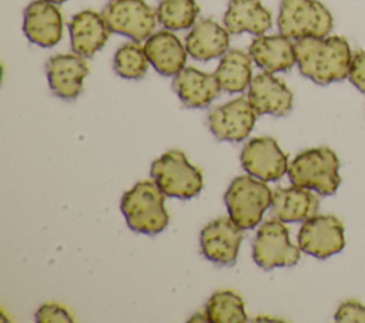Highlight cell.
Returning <instances> with one entry per match:
<instances>
[{"label": "cell", "mask_w": 365, "mask_h": 323, "mask_svg": "<svg viewBox=\"0 0 365 323\" xmlns=\"http://www.w3.org/2000/svg\"><path fill=\"white\" fill-rule=\"evenodd\" d=\"M23 31L33 44L40 47L56 46L63 36L60 10L47 0L31 1L24 10Z\"/></svg>", "instance_id": "cell-15"}, {"label": "cell", "mask_w": 365, "mask_h": 323, "mask_svg": "<svg viewBox=\"0 0 365 323\" xmlns=\"http://www.w3.org/2000/svg\"><path fill=\"white\" fill-rule=\"evenodd\" d=\"M46 73L50 90L63 100H74L83 90V81L88 74L84 57L78 54H56L48 58Z\"/></svg>", "instance_id": "cell-14"}, {"label": "cell", "mask_w": 365, "mask_h": 323, "mask_svg": "<svg viewBox=\"0 0 365 323\" xmlns=\"http://www.w3.org/2000/svg\"><path fill=\"white\" fill-rule=\"evenodd\" d=\"M190 322H208V316H207V313H204V314L197 313V314H194V316L190 319Z\"/></svg>", "instance_id": "cell-30"}, {"label": "cell", "mask_w": 365, "mask_h": 323, "mask_svg": "<svg viewBox=\"0 0 365 323\" xmlns=\"http://www.w3.org/2000/svg\"><path fill=\"white\" fill-rule=\"evenodd\" d=\"M318 206L319 201L309 189L292 185L274 189L269 208L274 218L284 223H291L304 222L317 215Z\"/></svg>", "instance_id": "cell-21"}, {"label": "cell", "mask_w": 365, "mask_h": 323, "mask_svg": "<svg viewBox=\"0 0 365 323\" xmlns=\"http://www.w3.org/2000/svg\"><path fill=\"white\" fill-rule=\"evenodd\" d=\"M292 92L282 80L272 73H259L248 85V101L257 115L282 117L292 108Z\"/></svg>", "instance_id": "cell-13"}, {"label": "cell", "mask_w": 365, "mask_h": 323, "mask_svg": "<svg viewBox=\"0 0 365 323\" xmlns=\"http://www.w3.org/2000/svg\"><path fill=\"white\" fill-rule=\"evenodd\" d=\"M150 175L165 196L191 199L202 189L201 171L180 149L167 151L153 161Z\"/></svg>", "instance_id": "cell-5"}, {"label": "cell", "mask_w": 365, "mask_h": 323, "mask_svg": "<svg viewBox=\"0 0 365 323\" xmlns=\"http://www.w3.org/2000/svg\"><path fill=\"white\" fill-rule=\"evenodd\" d=\"M248 54L267 73L288 71L297 63L295 44L282 34L258 36L250 44Z\"/></svg>", "instance_id": "cell-19"}, {"label": "cell", "mask_w": 365, "mask_h": 323, "mask_svg": "<svg viewBox=\"0 0 365 323\" xmlns=\"http://www.w3.org/2000/svg\"><path fill=\"white\" fill-rule=\"evenodd\" d=\"M339 323H365V305L356 300L342 302L335 313Z\"/></svg>", "instance_id": "cell-27"}, {"label": "cell", "mask_w": 365, "mask_h": 323, "mask_svg": "<svg viewBox=\"0 0 365 323\" xmlns=\"http://www.w3.org/2000/svg\"><path fill=\"white\" fill-rule=\"evenodd\" d=\"M224 201L228 216L241 229H252L271 206L272 192L264 181L251 175H240L231 181Z\"/></svg>", "instance_id": "cell-4"}, {"label": "cell", "mask_w": 365, "mask_h": 323, "mask_svg": "<svg viewBox=\"0 0 365 323\" xmlns=\"http://www.w3.org/2000/svg\"><path fill=\"white\" fill-rule=\"evenodd\" d=\"M47 1L54 3V4H60V3H64V1H67V0H47Z\"/></svg>", "instance_id": "cell-31"}, {"label": "cell", "mask_w": 365, "mask_h": 323, "mask_svg": "<svg viewBox=\"0 0 365 323\" xmlns=\"http://www.w3.org/2000/svg\"><path fill=\"white\" fill-rule=\"evenodd\" d=\"M298 246L302 252L327 259L345 246L344 225L334 215H314L302 222L298 232Z\"/></svg>", "instance_id": "cell-9"}, {"label": "cell", "mask_w": 365, "mask_h": 323, "mask_svg": "<svg viewBox=\"0 0 365 323\" xmlns=\"http://www.w3.org/2000/svg\"><path fill=\"white\" fill-rule=\"evenodd\" d=\"M71 48L81 57H93L108 40L110 28L103 14L83 10L74 14L68 23Z\"/></svg>", "instance_id": "cell-16"}, {"label": "cell", "mask_w": 365, "mask_h": 323, "mask_svg": "<svg viewBox=\"0 0 365 323\" xmlns=\"http://www.w3.org/2000/svg\"><path fill=\"white\" fill-rule=\"evenodd\" d=\"M205 313L211 323L247 322L242 299L231 290L215 292L205 305Z\"/></svg>", "instance_id": "cell-24"}, {"label": "cell", "mask_w": 365, "mask_h": 323, "mask_svg": "<svg viewBox=\"0 0 365 323\" xmlns=\"http://www.w3.org/2000/svg\"><path fill=\"white\" fill-rule=\"evenodd\" d=\"M299 73L319 85L348 77L352 60L348 41L339 36L307 37L295 43Z\"/></svg>", "instance_id": "cell-1"}, {"label": "cell", "mask_w": 365, "mask_h": 323, "mask_svg": "<svg viewBox=\"0 0 365 323\" xmlns=\"http://www.w3.org/2000/svg\"><path fill=\"white\" fill-rule=\"evenodd\" d=\"M173 90L185 107L205 108L220 95L221 85L215 74L204 73L194 67H184L174 75Z\"/></svg>", "instance_id": "cell-17"}, {"label": "cell", "mask_w": 365, "mask_h": 323, "mask_svg": "<svg viewBox=\"0 0 365 323\" xmlns=\"http://www.w3.org/2000/svg\"><path fill=\"white\" fill-rule=\"evenodd\" d=\"M244 229H241L230 216H220L205 225L200 235L202 255L221 266L235 263Z\"/></svg>", "instance_id": "cell-12"}, {"label": "cell", "mask_w": 365, "mask_h": 323, "mask_svg": "<svg viewBox=\"0 0 365 323\" xmlns=\"http://www.w3.org/2000/svg\"><path fill=\"white\" fill-rule=\"evenodd\" d=\"M165 195L153 179L137 182L121 198V212L127 225L140 233L157 235L168 225Z\"/></svg>", "instance_id": "cell-2"}, {"label": "cell", "mask_w": 365, "mask_h": 323, "mask_svg": "<svg viewBox=\"0 0 365 323\" xmlns=\"http://www.w3.org/2000/svg\"><path fill=\"white\" fill-rule=\"evenodd\" d=\"M278 30L291 40L325 37L332 30V16L318 0H282Z\"/></svg>", "instance_id": "cell-6"}, {"label": "cell", "mask_w": 365, "mask_h": 323, "mask_svg": "<svg viewBox=\"0 0 365 323\" xmlns=\"http://www.w3.org/2000/svg\"><path fill=\"white\" fill-rule=\"evenodd\" d=\"M338 171L336 154L327 147H319L299 152L288 165V178L295 186L327 196L335 194L341 184Z\"/></svg>", "instance_id": "cell-3"}, {"label": "cell", "mask_w": 365, "mask_h": 323, "mask_svg": "<svg viewBox=\"0 0 365 323\" xmlns=\"http://www.w3.org/2000/svg\"><path fill=\"white\" fill-rule=\"evenodd\" d=\"M101 14L111 33L134 41L147 40L157 21V13L144 0H111Z\"/></svg>", "instance_id": "cell-8"}, {"label": "cell", "mask_w": 365, "mask_h": 323, "mask_svg": "<svg viewBox=\"0 0 365 323\" xmlns=\"http://www.w3.org/2000/svg\"><path fill=\"white\" fill-rule=\"evenodd\" d=\"M148 58L138 41H128L120 46L114 54L113 67L117 75L125 80H140L148 68Z\"/></svg>", "instance_id": "cell-26"}, {"label": "cell", "mask_w": 365, "mask_h": 323, "mask_svg": "<svg viewBox=\"0 0 365 323\" xmlns=\"http://www.w3.org/2000/svg\"><path fill=\"white\" fill-rule=\"evenodd\" d=\"M73 320L71 314L57 303H46L36 313L38 323H71Z\"/></svg>", "instance_id": "cell-28"}, {"label": "cell", "mask_w": 365, "mask_h": 323, "mask_svg": "<svg viewBox=\"0 0 365 323\" xmlns=\"http://www.w3.org/2000/svg\"><path fill=\"white\" fill-rule=\"evenodd\" d=\"M150 64L164 77L178 74L187 61V48L171 30H160L151 34L144 44Z\"/></svg>", "instance_id": "cell-18"}, {"label": "cell", "mask_w": 365, "mask_h": 323, "mask_svg": "<svg viewBox=\"0 0 365 323\" xmlns=\"http://www.w3.org/2000/svg\"><path fill=\"white\" fill-rule=\"evenodd\" d=\"M244 171L264 182L278 181L288 172V158L271 137L250 139L240 154Z\"/></svg>", "instance_id": "cell-10"}, {"label": "cell", "mask_w": 365, "mask_h": 323, "mask_svg": "<svg viewBox=\"0 0 365 323\" xmlns=\"http://www.w3.org/2000/svg\"><path fill=\"white\" fill-rule=\"evenodd\" d=\"M221 90L227 92L244 91L252 80V58L241 50H228L215 70Z\"/></svg>", "instance_id": "cell-23"}, {"label": "cell", "mask_w": 365, "mask_h": 323, "mask_svg": "<svg viewBox=\"0 0 365 323\" xmlns=\"http://www.w3.org/2000/svg\"><path fill=\"white\" fill-rule=\"evenodd\" d=\"M348 78L359 91L365 92V51H356L352 55Z\"/></svg>", "instance_id": "cell-29"}, {"label": "cell", "mask_w": 365, "mask_h": 323, "mask_svg": "<svg viewBox=\"0 0 365 323\" xmlns=\"http://www.w3.org/2000/svg\"><path fill=\"white\" fill-rule=\"evenodd\" d=\"M230 31L211 18L197 21L185 37L187 53L200 61L222 57L228 51Z\"/></svg>", "instance_id": "cell-20"}, {"label": "cell", "mask_w": 365, "mask_h": 323, "mask_svg": "<svg viewBox=\"0 0 365 323\" xmlns=\"http://www.w3.org/2000/svg\"><path fill=\"white\" fill-rule=\"evenodd\" d=\"M155 13L167 30H185L194 26L200 7L195 0H160Z\"/></svg>", "instance_id": "cell-25"}, {"label": "cell", "mask_w": 365, "mask_h": 323, "mask_svg": "<svg viewBox=\"0 0 365 323\" xmlns=\"http://www.w3.org/2000/svg\"><path fill=\"white\" fill-rule=\"evenodd\" d=\"M299 250L291 243L288 228L277 218L265 221L252 240V259L264 270L297 265Z\"/></svg>", "instance_id": "cell-7"}, {"label": "cell", "mask_w": 365, "mask_h": 323, "mask_svg": "<svg viewBox=\"0 0 365 323\" xmlns=\"http://www.w3.org/2000/svg\"><path fill=\"white\" fill-rule=\"evenodd\" d=\"M224 26L231 34L247 31L262 36L271 28L272 18L259 0H230L224 14Z\"/></svg>", "instance_id": "cell-22"}, {"label": "cell", "mask_w": 365, "mask_h": 323, "mask_svg": "<svg viewBox=\"0 0 365 323\" xmlns=\"http://www.w3.org/2000/svg\"><path fill=\"white\" fill-rule=\"evenodd\" d=\"M257 120V112L248 98H234L208 112L207 124L212 135L220 141L240 142L245 139Z\"/></svg>", "instance_id": "cell-11"}]
</instances>
